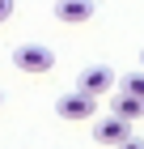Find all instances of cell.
I'll use <instances>...</instances> for the list:
<instances>
[{
    "label": "cell",
    "instance_id": "cell-1",
    "mask_svg": "<svg viewBox=\"0 0 144 149\" xmlns=\"http://www.w3.org/2000/svg\"><path fill=\"white\" fill-rule=\"evenodd\" d=\"M13 64H17V72H34V77H43V72L55 68V51L43 43H17L13 47Z\"/></svg>",
    "mask_w": 144,
    "mask_h": 149
},
{
    "label": "cell",
    "instance_id": "cell-2",
    "mask_svg": "<svg viewBox=\"0 0 144 149\" xmlns=\"http://www.w3.org/2000/svg\"><path fill=\"white\" fill-rule=\"evenodd\" d=\"M55 115H59V119H68V124H85V119H93V115H98V98H93V94H85V90L59 94Z\"/></svg>",
    "mask_w": 144,
    "mask_h": 149
},
{
    "label": "cell",
    "instance_id": "cell-3",
    "mask_svg": "<svg viewBox=\"0 0 144 149\" xmlns=\"http://www.w3.org/2000/svg\"><path fill=\"white\" fill-rule=\"evenodd\" d=\"M55 22H64V26H85V22H93L98 17V0H55Z\"/></svg>",
    "mask_w": 144,
    "mask_h": 149
},
{
    "label": "cell",
    "instance_id": "cell-4",
    "mask_svg": "<svg viewBox=\"0 0 144 149\" xmlns=\"http://www.w3.org/2000/svg\"><path fill=\"white\" fill-rule=\"evenodd\" d=\"M114 85H119V77H114V68H106V64H93V68H85V72H81V81H76V90L93 94V98L110 94Z\"/></svg>",
    "mask_w": 144,
    "mask_h": 149
},
{
    "label": "cell",
    "instance_id": "cell-5",
    "mask_svg": "<svg viewBox=\"0 0 144 149\" xmlns=\"http://www.w3.org/2000/svg\"><path fill=\"white\" fill-rule=\"evenodd\" d=\"M132 136V119H123V115H106V119H98V128H93V141L98 145H119V141Z\"/></svg>",
    "mask_w": 144,
    "mask_h": 149
},
{
    "label": "cell",
    "instance_id": "cell-6",
    "mask_svg": "<svg viewBox=\"0 0 144 149\" xmlns=\"http://www.w3.org/2000/svg\"><path fill=\"white\" fill-rule=\"evenodd\" d=\"M110 111H114V115H123V119H132V124H136V119L144 115V98H132V94H123V90H119V98L110 102Z\"/></svg>",
    "mask_w": 144,
    "mask_h": 149
},
{
    "label": "cell",
    "instance_id": "cell-7",
    "mask_svg": "<svg viewBox=\"0 0 144 149\" xmlns=\"http://www.w3.org/2000/svg\"><path fill=\"white\" fill-rule=\"evenodd\" d=\"M119 90L132 94V98H144V68H140V72H127V77H119Z\"/></svg>",
    "mask_w": 144,
    "mask_h": 149
},
{
    "label": "cell",
    "instance_id": "cell-8",
    "mask_svg": "<svg viewBox=\"0 0 144 149\" xmlns=\"http://www.w3.org/2000/svg\"><path fill=\"white\" fill-rule=\"evenodd\" d=\"M9 17H13V0H0V26L9 22Z\"/></svg>",
    "mask_w": 144,
    "mask_h": 149
},
{
    "label": "cell",
    "instance_id": "cell-9",
    "mask_svg": "<svg viewBox=\"0 0 144 149\" xmlns=\"http://www.w3.org/2000/svg\"><path fill=\"white\" fill-rule=\"evenodd\" d=\"M114 149H144V141H136V136H127V141H119Z\"/></svg>",
    "mask_w": 144,
    "mask_h": 149
},
{
    "label": "cell",
    "instance_id": "cell-10",
    "mask_svg": "<svg viewBox=\"0 0 144 149\" xmlns=\"http://www.w3.org/2000/svg\"><path fill=\"white\" fill-rule=\"evenodd\" d=\"M140 68H144V51H140Z\"/></svg>",
    "mask_w": 144,
    "mask_h": 149
},
{
    "label": "cell",
    "instance_id": "cell-11",
    "mask_svg": "<svg viewBox=\"0 0 144 149\" xmlns=\"http://www.w3.org/2000/svg\"><path fill=\"white\" fill-rule=\"evenodd\" d=\"M0 102H4V98H0Z\"/></svg>",
    "mask_w": 144,
    "mask_h": 149
}]
</instances>
